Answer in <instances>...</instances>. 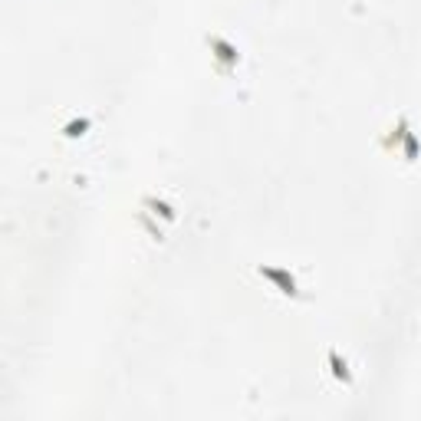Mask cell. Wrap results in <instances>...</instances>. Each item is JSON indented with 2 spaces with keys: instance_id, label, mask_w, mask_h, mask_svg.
Returning a JSON list of instances; mask_svg holds the SVG:
<instances>
[{
  "instance_id": "cell-1",
  "label": "cell",
  "mask_w": 421,
  "mask_h": 421,
  "mask_svg": "<svg viewBox=\"0 0 421 421\" xmlns=\"http://www.w3.org/2000/svg\"><path fill=\"white\" fill-rule=\"evenodd\" d=\"M207 50H211V60H214V69L221 76H230L234 69L240 66V50L227 36H221V33H207L205 36Z\"/></svg>"
},
{
  "instance_id": "cell-2",
  "label": "cell",
  "mask_w": 421,
  "mask_h": 421,
  "mask_svg": "<svg viewBox=\"0 0 421 421\" xmlns=\"http://www.w3.org/2000/svg\"><path fill=\"white\" fill-rule=\"evenodd\" d=\"M257 273L263 277L267 283H273V290L283 293V296H290V300H300V283H296V273L290 267H273V263H260Z\"/></svg>"
},
{
  "instance_id": "cell-3",
  "label": "cell",
  "mask_w": 421,
  "mask_h": 421,
  "mask_svg": "<svg viewBox=\"0 0 421 421\" xmlns=\"http://www.w3.org/2000/svg\"><path fill=\"white\" fill-rule=\"evenodd\" d=\"M326 362H329V372H333L336 382H343L346 389H352V382H356V378H352V368H349V362L339 356V349H329V352H326Z\"/></svg>"
},
{
  "instance_id": "cell-4",
  "label": "cell",
  "mask_w": 421,
  "mask_h": 421,
  "mask_svg": "<svg viewBox=\"0 0 421 421\" xmlns=\"http://www.w3.org/2000/svg\"><path fill=\"white\" fill-rule=\"evenodd\" d=\"M89 129H92V119H89V116H83V119L66 122V125H63V135H66V139H83Z\"/></svg>"
},
{
  "instance_id": "cell-5",
  "label": "cell",
  "mask_w": 421,
  "mask_h": 421,
  "mask_svg": "<svg viewBox=\"0 0 421 421\" xmlns=\"http://www.w3.org/2000/svg\"><path fill=\"white\" fill-rule=\"evenodd\" d=\"M401 155H405V162H418V155H421V142L415 132H408L405 135V142H401Z\"/></svg>"
},
{
  "instance_id": "cell-6",
  "label": "cell",
  "mask_w": 421,
  "mask_h": 421,
  "mask_svg": "<svg viewBox=\"0 0 421 421\" xmlns=\"http://www.w3.org/2000/svg\"><path fill=\"white\" fill-rule=\"evenodd\" d=\"M408 132H411V125H408V119L401 116L399 125H395V129H392V135L385 139V149H399L401 142H405V135H408Z\"/></svg>"
},
{
  "instance_id": "cell-7",
  "label": "cell",
  "mask_w": 421,
  "mask_h": 421,
  "mask_svg": "<svg viewBox=\"0 0 421 421\" xmlns=\"http://www.w3.org/2000/svg\"><path fill=\"white\" fill-rule=\"evenodd\" d=\"M149 205L155 207L151 214H162L165 221H174V207L172 205H165V201H158V198H149Z\"/></svg>"
}]
</instances>
